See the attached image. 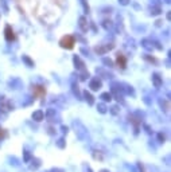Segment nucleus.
I'll use <instances>...</instances> for the list:
<instances>
[{
	"label": "nucleus",
	"mask_w": 171,
	"mask_h": 172,
	"mask_svg": "<svg viewBox=\"0 0 171 172\" xmlns=\"http://www.w3.org/2000/svg\"><path fill=\"white\" fill-rule=\"evenodd\" d=\"M73 128H74V132L77 134V137H78L81 141H85V140H88V138H89L88 129L85 128V125L81 121H78V120L73 121Z\"/></svg>",
	"instance_id": "obj_1"
},
{
	"label": "nucleus",
	"mask_w": 171,
	"mask_h": 172,
	"mask_svg": "<svg viewBox=\"0 0 171 172\" xmlns=\"http://www.w3.org/2000/svg\"><path fill=\"white\" fill-rule=\"evenodd\" d=\"M59 46L62 48H66V50H72L74 47V38L72 35H66L63 38H61L59 40Z\"/></svg>",
	"instance_id": "obj_2"
},
{
	"label": "nucleus",
	"mask_w": 171,
	"mask_h": 172,
	"mask_svg": "<svg viewBox=\"0 0 171 172\" xmlns=\"http://www.w3.org/2000/svg\"><path fill=\"white\" fill-rule=\"evenodd\" d=\"M89 88H90L93 92H97V90H100L101 88H103V82H101V79H99V77L92 78L90 82H89Z\"/></svg>",
	"instance_id": "obj_3"
},
{
	"label": "nucleus",
	"mask_w": 171,
	"mask_h": 172,
	"mask_svg": "<svg viewBox=\"0 0 171 172\" xmlns=\"http://www.w3.org/2000/svg\"><path fill=\"white\" fill-rule=\"evenodd\" d=\"M4 36H6L7 42H12L15 39V35H14V31H12L11 26H6V28H4Z\"/></svg>",
	"instance_id": "obj_4"
},
{
	"label": "nucleus",
	"mask_w": 171,
	"mask_h": 172,
	"mask_svg": "<svg viewBox=\"0 0 171 172\" xmlns=\"http://www.w3.org/2000/svg\"><path fill=\"white\" fill-rule=\"evenodd\" d=\"M44 117H46L49 121H57V120H55V117H59V116L57 114V110H55V109L50 108V109H47V110H46V113H44Z\"/></svg>",
	"instance_id": "obj_5"
},
{
	"label": "nucleus",
	"mask_w": 171,
	"mask_h": 172,
	"mask_svg": "<svg viewBox=\"0 0 171 172\" xmlns=\"http://www.w3.org/2000/svg\"><path fill=\"white\" fill-rule=\"evenodd\" d=\"M32 120L36 121V122H40V121H43L44 120V112L42 109H38V110H35L34 113H32Z\"/></svg>",
	"instance_id": "obj_6"
},
{
	"label": "nucleus",
	"mask_w": 171,
	"mask_h": 172,
	"mask_svg": "<svg viewBox=\"0 0 171 172\" xmlns=\"http://www.w3.org/2000/svg\"><path fill=\"white\" fill-rule=\"evenodd\" d=\"M73 63H74V67L77 69V70H82V69H85V63L81 61V58L78 55L73 57Z\"/></svg>",
	"instance_id": "obj_7"
},
{
	"label": "nucleus",
	"mask_w": 171,
	"mask_h": 172,
	"mask_svg": "<svg viewBox=\"0 0 171 172\" xmlns=\"http://www.w3.org/2000/svg\"><path fill=\"white\" fill-rule=\"evenodd\" d=\"M152 84L155 88H160L162 85H163V79H162L160 74H158V73H154L152 74Z\"/></svg>",
	"instance_id": "obj_8"
},
{
	"label": "nucleus",
	"mask_w": 171,
	"mask_h": 172,
	"mask_svg": "<svg viewBox=\"0 0 171 172\" xmlns=\"http://www.w3.org/2000/svg\"><path fill=\"white\" fill-rule=\"evenodd\" d=\"M42 164L40 159H31L30 160V171H36Z\"/></svg>",
	"instance_id": "obj_9"
},
{
	"label": "nucleus",
	"mask_w": 171,
	"mask_h": 172,
	"mask_svg": "<svg viewBox=\"0 0 171 172\" xmlns=\"http://www.w3.org/2000/svg\"><path fill=\"white\" fill-rule=\"evenodd\" d=\"M116 62L119 65V67H121V69H125V66H127V59H125V57L121 55V54H117Z\"/></svg>",
	"instance_id": "obj_10"
},
{
	"label": "nucleus",
	"mask_w": 171,
	"mask_h": 172,
	"mask_svg": "<svg viewBox=\"0 0 171 172\" xmlns=\"http://www.w3.org/2000/svg\"><path fill=\"white\" fill-rule=\"evenodd\" d=\"M82 97L85 98V101H86L89 105H93V104H95V97H93L92 94L88 92V90H85V92L82 93Z\"/></svg>",
	"instance_id": "obj_11"
},
{
	"label": "nucleus",
	"mask_w": 171,
	"mask_h": 172,
	"mask_svg": "<svg viewBox=\"0 0 171 172\" xmlns=\"http://www.w3.org/2000/svg\"><path fill=\"white\" fill-rule=\"evenodd\" d=\"M22 61H23V62L27 65L28 67H34V66H35L34 61H32V59H31V58H30V57H28V55H23V57H22Z\"/></svg>",
	"instance_id": "obj_12"
},
{
	"label": "nucleus",
	"mask_w": 171,
	"mask_h": 172,
	"mask_svg": "<svg viewBox=\"0 0 171 172\" xmlns=\"http://www.w3.org/2000/svg\"><path fill=\"white\" fill-rule=\"evenodd\" d=\"M55 145L58 147L59 149H65V148H66V140H65V137H59L58 141H55Z\"/></svg>",
	"instance_id": "obj_13"
},
{
	"label": "nucleus",
	"mask_w": 171,
	"mask_h": 172,
	"mask_svg": "<svg viewBox=\"0 0 171 172\" xmlns=\"http://www.w3.org/2000/svg\"><path fill=\"white\" fill-rule=\"evenodd\" d=\"M97 110H99V113L105 114V113H108V106L105 105L104 102H100V104L97 105Z\"/></svg>",
	"instance_id": "obj_14"
},
{
	"label": "nucleus",
	"mask_w": 171,
	"mask_h": 172,
	"mask_svg": "<svg viewBox=\"0 0 171 172\" xmlns=\"http://www.w3.org/2000/svg\"><path fill=\"white\" fill-rule=\"evenodd\" d=\"M8 85H10L11 89H19V88H20V79L15 78V79L10 81V82H8Z\"/></svg>",
	"instance_id": "obj_15"
},
{
	"label": "nucleus",
	"mask_w": 171,
	"mask_h": 172,
	"mask_svg": "<svg viewBox=\"0 0 171 172\" xmlns=\"http://www.w3.org/2000/svg\"><path fill=\"white\" fill-rule=\"evenodd\" d=\"M100 98H101V100H103L104 102H111L113 97H112V94H111V93H101Z\"/></svg>",
	"instance_id": "obj_16"
},
{
	"label": "nucleus",
	"mask_w": 171,
	"mask_h": 172,
	"mask_svg": "<svg viewBox=\"0 0 171 172\" xmlns=\"http://www.w3.org/2000/svg\"><path fill=\"white\" fill-rule=\"evenodd\" d=\"M72 89H73V93H74V96L78 98V100H81V94H80L78 85H77V84H73V85H72Z\"/></svg>",
	"instance_id": "obj_17"
},
{
	"label": "nucleus",
	"mask_w": 171,
	"mask_h": 172,
	"mask_svg": "<svg viewBox=\"0 0 171 172\" xmlns=\"http://www.w3.org/2000/svg\"><path fill=\"white\" fill-rule=\"evenodd\" d=\"M31 159H32L31 153L28 152V151H26V149H24V151H23V161H24V163H30V160H31Z\"/></svg>",
	"instance_id": "obj_18"
},
{
	"label": "nucleus",
	"mask_w": 171,
	"mask_h": 172,
	"mask_svg": "<svg viewBox=\"0 0 171 172\" xmlns=\"http://www.w3.org/2000/svg\"><path fill=\"white\" fill-rule=\"evenodd\" d=\"M80 27H81V30H82L84 32H85V31H88L86 20H85V18H84V16H82V18H80Z\"/></svg>",
	"instance_id": "obj_19"
},
{
	"label": "nucleus",
	"mask_w": 171,
	"mask_h": 172,
	"mask_svg": "<svg viewBox=\"0 0 171 172\" xmlns=\"http://www.w3.org/2000/svg\"><path fill=\"white\" fill-rule=\"evenodd\" d=\"M109 112H111L113 116H117V114L120 113V106L119 105H113L111 109H109Z\"/></svg>",
	"instance_id": "obj_20"
},
{
	"label": "nucleus",
	"mask_w": 171,
	"mask_h": 172,
	"mask_svg": "<svg viewBox=\"0 0 171 172\" xmlns=\"http://www.w3.org/2000/svg\"><path fill=\"white\" fill-rule=\"evenodd\" d=\"M103 63L107 67H113V61L111 58H107V57H105V58H103Z\"/></svg>",
	"instance_id": "obj_21"
},
{
	"label": "nucleus",
	"mask_w": 171,
	"mask_h": 172,
	"mask_svg": "<svg viewBox=\"0 0 171 172\" xmlns=\"http://www.w3.org/2000/svg\"><path fill=\"white\" fill-rule=\"evenodd\" d=\"M89 78V71H86L85 69H82V73L80 74V79L81 81H86Z\"/></svg>",
	"instance_id": "obj_22"
},
{
	"label": "nucleus",
	"mask_w": 171,
	"mask_h": 172,
	"mask_svg": "<svg viewBox=\"0 0 171 172\" xmlns=\"http://www.w3.org/2000/svg\"><path fill=\"white\" fill-rule=\"evenodd\" d=\"M10 164L11 165H15V167H18L19 164H20V160H19V159L18 157H10Z\"/></svg>",
	"instance_id": "obj_23"
},
{
	"label": "nucleus",
	"mask_w": 171,
	"mask_h": 172,
	"mask_svg": "<svg viewBox=\"0 0 171 172\" xmlns=\"http://www.w3.org/2000/svg\"><path fill=\"white\" fill-rule=\"evenodd\" d=\"M125 92H127V94H131V96H135V90L132 89V86H128V85H127V88H125Z\"/></svg>",
	"instance_id": "obj_24"
},
{
	"label": "nucleus",
	"mask_w": 171,
	"mask_h": 172,
	"mask_svg": "<svg viewBox=\"0 0 171 172\" xmlns=\"http://www.w3.org/2000/svg\"><path fill=\"white\" fill-rule=\"evenodd\" d=\"M111 23H112V22H109V20H105L104 24H103V27L105 28V30H109V28L112 27V24H111Z\"/></svg>",
	"instance_id": "obj_25"
},
{
	"label": "nucleus",
	"mask_w": 171,
	"mask_h": 172,
	"mask_svg": "<svg viewBox=\"0 0 171 172\" xmlns=\"http://www.w3.org/2000/svg\"><path fill=\"white\" fill-rule=\"evenodd\" d=\"M61 132L65 133V134H67V132H69V126H66V125H61Z\"/></svg>",
	"instance_id": "obj_26"
},
{
	"label": "nucleus",
	"mask_w": 171,
	"mask_h": 172,
	"mask_svg": "<svg viewBox=\"0 0 171 172\" xmlns=\"http://www.w3.org/2000/svg\"><path fill=\"white\" fill-rule=\"evenodd\" d=\"M158 140H159V143H164V140H166L164 134L163 133H158Z\"/></svg>",
	"instance_id": "obj_27"
},
{
	"label": "nucleus",
	"mask_w": 171,
	"mask_h": 172,
	"mask_svg": "<svg viewBox=\"0 0 171 172\" xmlns=\"http://www.w3.org/2000/svg\"><path fill=\"white\" fill-rule=\"evenodd\" d=\"M93 157H95L96 160H103V156H101L100 153H97L96 151H95V152H93Z\"/></svg>",
	"instance_id": "obj_28"
},
{
	"label": "nucleus",
	"mask_w": 171,
	"mask_h": 172,
	"mask_svg": "<svg viewBox=\"0 0 171 172\" xmlns=\"http://www.w3.org/2000/svg\"><path fill=\"white\" fill-rule=\"evenodd\" d=\"M144 58H146V59H147V61H150V62H154V63H156V62H158V61H156L155 58H151V57H148L147 54H146V55H144Z\"/></svg>",
	"instance_id": "obj_29"
},
{
	"label": "nucleus",
	"mask_w": 171,
	"mask_h": 172,
	"mask_svg": "<svg viewBox=\"0 0 171 172\" xmlns=\"http://www.w3.org/2000/svg\"><path fill=\"white\" fill-rule=\"evenodd\" d=\"M50 172H65V170H62V168H53Z\"/></svg>",
	"instance_id": "obj_30"
},
{
	"label": "nucleus",
	"mask_w": 171,
	"mask_h": 172,
	"mask_svg": "<svg viewBox=\"0 0 171 172\" xmlns=\"http://www.w3.org/2000/svg\"><path fill=\"white\" fill-rule=\"evenodd\" d=\"M55 132H57V130L54 128H49V134H54Z\"/></svg>",
	"instance_id": "obj_31"
},
{
	"label": "nucleus",
	"mask_w": 171,
	"mask_h": 172,
	"mask_svg": "<svg viewBox=\"0 0 171 172\" xmlns=\"http://www.w3.org/2000/svg\"><path fill=\"white\" fill-rule=\"evenodd\" d=\"M137 167H139V170H140V172H146V171H144V167H143V165H141V164H140V163H137Z\"/></svg>",
	"instance_id": "obj_32"
},
{
	"label": "nucleus",
	"mask_w": 171,
	"mask_h": 172,
	"mask_svg": "<svg viewBox=\"0 0 171 172\" xmlns=\"http://www.w3.org/2000/svg\"><path fill=\"white\" fill-rule=\"evenodd\" d=\"M119 2L123 4V6H127V4H128V0H119Z\"/></svg>",
	"instance_id": "obj_33"
},
{
	"label": "nucleus",
	"mask_w": 171,
	"mask_h": 172,
	"mask_svg": "<svg viewBox=\"0 0 171 172\" xmlns=\"http://www.w3.org/2000/svg\"><path fill=\"white\" fill-rule=\"evenodd\" d=\"M81 52H84V54L89 55V51H88V50H85V48H81Z\"/></svg>",
	"instance_id": "obj_34"
},
{
	"label": "nucleus",
	"mask_w": 171,
	"mask_h": 172,
	"mask_svg": "<svg viewBox=\"0 0 171 172\" xmlns=\"http://www.w3.org/2000/svg\"><path fill=\"white\" fill-rule=\"evenodd\" d=\"M99 172H111V171H109V170H105V168H103V170H100Z\"/></svg>",
	"instance_id": "obj_35"
}]
</instances>
